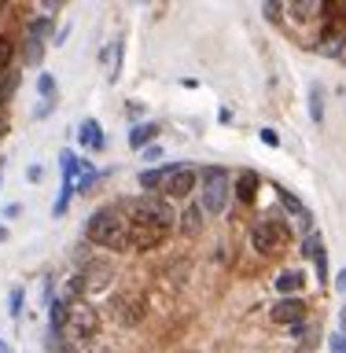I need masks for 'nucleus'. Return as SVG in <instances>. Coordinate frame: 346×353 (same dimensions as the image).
I'll list each match as a JSON object with an SVG mask.
<instances>
[{"label": "nucleus", "mask_w": 346, "mask_h": 353, "mask_svg": "<svg viewBox=\"0 0 346 353\" xmlns=\"http://www.w3.org/2000/svg\"><path fill=\"white\" fill-rule=\"evenodd\" d=\"M258 188H262V176L254 170H243L240 176H232V195H236L240 206H254V203H258Z\"/></svg>", "instance_id": "8"}, {"label": "nucleus", "mask_w": 346, "mask_h": 353, "mask_svg": "<svg viewBox=\"0 0 346 353\" xmlns=\"http://www.w3.org/2000/svg\"><path fill=\"white\" fill-rule=\"evenodd\" d=\"M155 137H159V121H148V125H133V129H129V148H133V151H144L148 143H155Z\"/></svg>", "instance_id": "15"}, {"label": "nucleus", "mask_w": 346, "mask_h": 353, "mask_svg": "<svg viewBox=\"0 0 346 353\" xmlns=\"http://www.w3.org/2000/svg\"><path fill=\"white\" fill-rule=\"evenodd\" d=\"M251 239H254V250H258L262 258H276V254L287 250V243L295 236H291V225H287L284 217H262L258 225H254Z\"/></svg>", "instance_id": "3"}, {"label": "nucleus", "mask_w": 346, "mask_h": 353, "mask_svg": "<svg viewBox=\"0 0 346 353\" xmlns=\"http://www.w3.org/2000/svg\"><path fill=\"white\" fill-rule=\"evenodd\" d=\"M41 176H44V165H41V162H33V165H26V181H30V184H37Z\"/></svg>", "instance_id": "32"}, {"label": "nucleus", "mask_w": 346, "mask_h": 353, "mask_svg": "<svg viewBox=\"0 0 346 353\" xmlns=\"http://www.w3.org/2000/svg\"><path fill=\"white\" fill-rule=\"evenodd\" d=\"M346 19V0H328L325 4V22L328 26H336V22Z\"/></svg>", "instance_id": "24"}, {"label": "nucleus", "mask_w": 346, "mask_h": 353, "mask_svg": "<svg viewBox=\"0 0 346 353\" xmlns=\"http://www.w3.org/2000/svg\"><path fill=\"white\" fill-rule=\"evenodd\" d=\"M336 287H339V294H346V269L339 272V280H336Z\"/></svg>", "instance_id": "37"}, {"label": "nucleus", "mask_w": 346, "mask_h": 353, "mask_svg": "<svg viewBox=\"0 0 346 353\" xmlns=\"http://www.w3.org/2000/svg\"><path fill=\"white\" fill-rule=\"evenodd\" d=\"M328 353H346V335H343V331L328 335Z\"/></svg>", "instance_id": "29"}, {"label": "nucleus", "mask_w": 346, "mask_h": 353, "mask_svg": "<svg viewBox=\"0 0 346 353\" xmlns=\"http://www.w3.org/2000/svg\"><path fill=\"white\" fill-rule=\"evenodd\" d=\"M22 59H26V66H41V59H44V37H41V33L26 30V41H22Z\"/></svg>", "instance_id": "14"}, {"label": "nucleus", "mask_w": 346, "mask_h": 353, "mask_svg": "<svg viewBox=\"0 0 346 353\" xmlns=\"http://www.w3.org/2000/svg\"><path fill=\"white\" fill-rule=\"evenodd\" d=\"M229 195H232V176L225 165H206L199 173V206H203L206 217H221L229 206Z\"/></svg>", "instance_id": "2"}, {"label": "nucleus", "mask_w": 346, "mask_h": 353, "mask_svg": "<svg viewBox=\"0 0 346 353\" xmlns=\"http://www.w3.org/2000/svg\"><path fill=\"white\" fill-rule=\"evenodd\" d=\"M96 181H99V170H96V165L93 162H77V181H74V192H93V188H96Z\"/></svg>", "instance_id": "16"}, {"label": "nucleus", "mask_w": 346, "mask_h": 353, "mask_svg": "<svg viewBox=\"0 0 346 353\" xmlns=\"http://www.w3.org/2000/svg\"><path fill=\"white\" fill-rule=\"evenodd\" d=\"M0 243H8V228L4 225H0Z\"/></svg>", "instance_id": "40"}, {"label": "nucleus", "mask_w": 346, "mask_h": 353, "mask_svg": "<svg viewBox=\"0 0 346 353\" xmlns=\"http://www.w3.org/2000/svg\"><path fill=\"white\" fill-rule=\"evenodd\" d=\"M11 63H15V37H11V33H0V77L11 70Z\"/></svg>", "instance_id": "20"}, {"label": "nucleus", "mask_w": 346, "mask_h": 353, "mask_svg": "<svg viewBox=\"0 0 346 353\" xmlns=\"http://www.w3.org/2000/svg\"><path fill=\"white\" fill-rule=\"evenodd\" d=\"M70 195H74V181H59V195H55V203H52V217H63L66 214V206H70Z\"/></svg>", "instance_id": "21"}, {"label": "nucleus", "mask_w": 346, "mask_h": 353, "mask_svg": "<svg viewBox=\"0 0 346 353\" xmlns=\"http://www.w3.org/2000/svg\"><path fill=\"white\" fill-rule=\"evenodd\" d=\"M48 327H52V335H59L63 327H70V302H66V298H52V305H48Z\"/></svg>", "instance_id": "13"}, {"label": "nucleus", "mask_w": 346, "mask_h": 353, "mask_svg": "<svg viewBox=\"0 0 346 353\" xmlns=\"http://www.w3.org/2000/svg\"><path fill=\"white\" fill-rule=\"evenodd\" d=\"M258 137H262V143H269V148H280V132H276V129L265 125V129L258 132Z\"/></svg>", "instance_id": "30"}, {"label": "nucleus", "mask_w": 346, "mask_h": 353, "mask_svg": "<svg viewBox=\"0 0 346 353\" xmlns=\"http://www.w3.org/2000/svg\"><path fill=\"white\" fill-rule=\"evenodd\" d=\"M269 316H273V324H284V327H291V324H298V320L306 316V302L302 298H280L273 309H269Z\"/></svg>", "instance_id": "9"}, {"label": "nucleus", "mask_w": 346, "mask_h": 353, "mask_svg": "<svg viewBox=\"0 0 346 353\" xmlns=\"http://www.w3.org/2000/svg\"><path fill=\"white\" fill-rule=\"evenodd\" d=\"M19 70H8L4 77H0V107L4 103H11V96H15V88H19Z\"/></svg>", "instance_id": "22"}, {"label": "nucleus", "mask_w": 346, "mask_h": 353, "mask_svg": "<svg viewBox=\"0 0 346 353\" xmlns=\"http://www.w3.org/2000/svg\"><path fill=\"white\" fill-rule=\"evenodd\" d=\"M133 221H140V225H155L162 232L173 228V206L166 203L162 195H144L140 203H133Z\"/></svg>", "instance_id": "4"}, {"label": "nucleus", "mask_w": 346, "mask_h": 353, "mask_svg": "<svg viewBox=\"0 0 346 353\" xmlns=\"http://www.w3.org/2000/svg\"><path fill=\"white\" fill-rule=\"evenodd\" d=\"M218 118H221V125H232V110H229V107H221Z\"/></svg>", "instance_id": "36"}, {"label": "nucleus", "mask_w": 346, "mask_h": 353, "mask_svg": "<svg viewBox=\"0 0 346 353\" xmlns=\"http://www.w3.org/2000/svg\"><path fill=\"white\" fill-rule=\"evenodd\" d=\"M22 298H26L22 287H11V291H8V313H11V320L22 316Z\"/></svg>", "instance_id": "25"}, {"label": "nucleus", "mask_w": 346, "mask_h": 353, "mask_svg": "<svg viewBox=\"0 0 346 353\" xmlns=\"http://www.w3.org/2000/svg\"><path fill=\"white\" fill-rule=\"evenodd\" d=\"M19 214H22V206H19V203H8V206H4V217H8V221H15Z\"/></svg>", "instance_id": "33"}, {"label": "nucleus", "mask_w": 346, "mask_h": 353, "mask_svg": "<svg viewBox=\"0 0 346 353\" xmlns=\"http://www.w3.org/2000/svg\"><path fill=\"white\" fill-rule=\"evenodd\" d=\"M339 324H343V335H346V309H343V313H339Z\"/></svg>", "instance_id": "39"}, {"label": "nucleus", "mask_w": 346, "mask_h": 353, "mask_svg": "<svg viewBox=\"0 0 346 353\" xmlns=\"http://www.w3.org/2000/svg\"><path fill=\"white\" fill-rule=\"evenodd\" d=\"M0 353H15V350H11V346H8V342H4V339H0Z\"/></svg>", "instance_id": "38"}, {"label": "nucleus", "mask_w": 346, "mask_h": 353, "mask_svg": "<svg viewBox=\"0 0 346 353\" xmlns=\"http://www.w3.org/2000/svg\"><path fill=\"white\" fill-rule=\"evenodd\" d=\"M309 121H314V125L325 121V88L320 85H309Z\"/></svg>", "instance_id": "19"}, {"label": "nucleus", "mask_w": 346, "mask_h": 353, "mask_svg": "<svg viewBox=\"0 0 346 353\" xmlns=\"http://www.w3.org/2000/svg\"><path fill=\"white\" fill-rule=\"evenodd\" d=\"M162 154H166L162 143H148V148L140 151V159H144V162H162Z\"/></svg>", "instance_id": "28"}, {"label": "nucleus", "mask_w": 346, "mask_h": 353, "mask_svg": "<svg viewBox=\"0 0 346 353\" xmlns=\"http://www.w3.org/2000/svg\"><path fill=\"white\" fill-rule=\"evenodd\" d=\"M4 8H8V4H4V0H0V15H4Z\"/></svg>", "instance_id": "41"}, {"label": "nucleus", "mask_w": 346, "mask_h": 353, "mask_svg": "<svg viewBox=\"0 0 346 353\" xmlns=\"http://www.w3.org/2000/svg\"><path fill=\"white\" fill-rule=\"evenodd\" d=\"M70 316H74V327L81 331V335H93L96 331V313L88 305H70Z\"/></svg>", "instance_id": "18"}, {"label": "nucleus", "mask_w": 346, "mask_h": 353, "mask_svg": "<svg viewBox=\"0 0 346 353\" xmlns=\"http://www.w3.org/2000/svg\"><path fill=\"white\" fill-rule=\"evenodd\" d=\"M287 331H291L295 339H302V335H306V320H298V324H291V327H287Z\"/></svg>", "instance_id": "35"}, {"label": "nucleus", "mask_w": 346, "mask_h": 353, "mask_svg": "<svg viewBox=\"0 0 346 353\" xmlns=\"http://www.w3.org/2000/svg\"><path fill=\"white\" fill-rule=\"evenodd\" d=\"M170 232L155 228V225H140V221H129V250H155L162 247Z\"/></svg>", "instance_id": "7"}, {"label": "nucleus", "mask_w": 346, "mask_h": 353, "mask_svg": "<svg viewBox=\"0 0 346 353\" xmlns=\"http://www.w3.org/2000/svg\"><path fill=\"white\" fill-rule=\"evenodd\" d=\"M37 96L41 99H55V77L52 74H37Z\"/></svg>", "instance_id": "27"}, {"label": "nucleus", "mask_w": 346, "mask_h": 353, "mask_svg": "<svg viewBox=\"0 0 346 353\" xmlns=\"http://www.w3.org/2000/svg\"><path fill=\"white\" fill-rule=\"evenodd\" d=\"M0 184H4V173H0Z\"/></svg>", "instance_id": "42"}, {"label": "nucleus", "mask_w": 346, "mask_h": 353, "mask_svg": "<svg viewBox=\"0 0 346 353\" xmlns=\"http://www.w3.org/2000/svg\"><path fill=\"white\" fill-rule=\"evenodd\" d=\"M302 280H306V276L298 272V269H284L280 276H276V291H280L284 298H295L298 287H302Z\"/></svg>", "instance_id": "17"}, {"label": "nucleus", "mask_w": 346, "mask_h": 353, "mask_svg": "<svg viewBox=\"0 0 346 353\" xmlns=\"http://www.w3.org/2000/svg\"><path fill=\"white\" fill-rule=\"evenodd\" d=\"M77 143H81L85 151H104L107 148V137H104V129H99L96 118H85L81 125H77Z\"/></svg>", "instance_id": "10"}, {"label": "nucleus", "mask_w": 346, "mask_h": 353, "mask_svg": "<svg viewBox=\"0 0 346 353\" xmlns=\"http://www.w3.org/2000/svg\"><path fill=\"white\" fill-rule=\"evenodd\" d=\"M52 353H77V346H74V342H55Z\"/></svg>", "instance_id": "34"}, {"label": "nucleus", "mask_w": 346, "mask_h": 353, "mask_svg": "<svg viewBox=\"0 0 346 353\" xmlns=\"http://www.w3.org/2000/svg\"><path fill=\"white\" fill-rule=\"evenodd\" d=\"M173 170H177V165H159V170H144V173H140V188H144L148 195H159V192H162V184L170 181V173H173Z\"/></svg>", "instance_id": "12"}, {"label": "nucleus", "mask_w": 346, "mask_h": 353, "mask_svg": "<svg viewBox=\"0 0 346 353\" xmlns=\"http://www.w3.org/2000/svg\"><path fill=\"white\" fill-rule=\"evenodd\" d=\"M55 110V99H41L37 107H33V118H44V114H52Z\"/></svg>", "instance_id": "31"}, {"label": "nucleus", "mask_w": 346, "mask_h": 353, "mask_svg": "<svg viewBox=\"0 0 346 353\" xmlns=\"http://www.w3.org/2000/svg\"><path fill=\"white\" fill-rule=\"evenodd\" d=\"M85 236L93 239L96 247L126 250V247H129V221L122 217L115 206H99L96 214L85 221Z\"/></svg>", "instance_id": "1"}, {"label": "nucleus", "mask_w": 346, "mask_h": 353, "mask_svg": "<svg viewBox=\"0 0 346 353\" xmlns=\"http://www.w3.org/2000/svg\"><path fill=\"white\" fill-rule=\"evenodd\" d=\"M195 188H199V173L192 170V165H177V170L170 173V181L162 184L159 195L166 199V203H173V199H188Z\"/></svg>", "instance_id": "5"}, {"label": "nucleus", "mask_w": 346, "mask_h": 353, "mask_svg": "<svg viewBox=\"0 0 346 353\" xmlns=\"http://www.w3.org/2000/svg\"><path fill=\"white\" fill-rule=\"evenodd\" d=\"M320 250H325V236H320V232H309V236L302 239V258H309V261H314Z\"/></svg>", "instance_id": "23"}, {"label": "nucleus", "mask_w": 346, "mask_h": 353, "mask_svg": "<svg viewBox=\"0 0 346 353\" xmlns=\"http://www.w3.org/2000/svg\"><path fill=\"white\" fill-rule=\"evenodd\" d=\"M314 272H317V283L328 287V280H331V276H328V250H320L314 258Z\"/></svg>", "instance_id": "26"}, {"label": "nucleus", "mask_w": 346, "mask_h": 353, "mask_svg": "<svg viewBox=\"0 0 346 353\" xmlns=\"http://www.w3.org/2000/svg\"><path fill=\"white\" fill-rule=\"evenodd\" d=\"M203 225H206L203 206H199V203H188V206L181 210V232H184V236H199V232H203Z\"/></svg>", "instance_id": "11"}, {"label": "nucleus", "mask_w": 346, "mask_h": 353, "mask_svg": "<svg viewBox=\"0 0 346 353\" xmlns=\"http://www.w3.org/2000/svg\"><path fill=\"white\" fill-rule=\"evenodd\" d=\"M273 192H276V199H280V210H284L287 217H295V225L309 236V232H314V214H309V206L295 192H287L284 184H273Z\"/></svg>", "instance_id": "6"}]
</instances>
